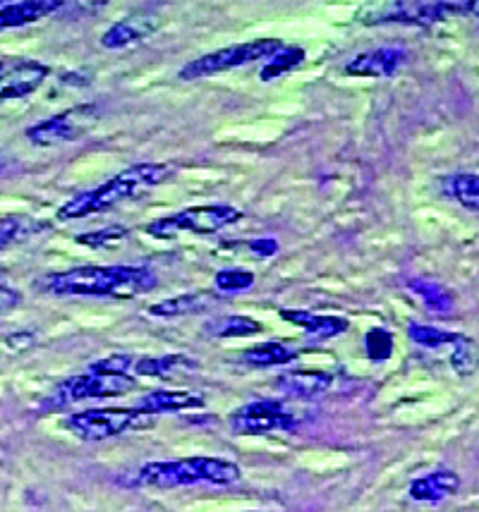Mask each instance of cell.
Returning <instances> with one entry per match:
<instances>
[{"instance_id": "2", "label": "cell", "mask_w": 479, "mask_h": 512, "mask_svg": "<svg viewBox=\"0 0 479 512\" xmlns=\"http://www.w3.org/2000/svg\"><path fill=\"white\" fill-rule=\"evenodd\" d=\"M173 168L163 166V163H139L118 173L103 185L94 187V190L77 194L68 204L60 206L58 218L60 221H72V218H84L89 213H99L106 209H113L120 201L135 199L142 192L154 190V187L163 185L166 180H171Z\"/></svg>"}, {"instance_id": "23", "label": "cell", "mask_w": 479, "mask_h": 512, "mask_svg": "<svg viewBox=\"0 0 479 512\" xmlns=\"http://www.w3.org/2000/svg\"><path fill=\"white\" fill-rule=\"evenodd\" d=\"M264 326L250 316H223V319L211 321L206 333L214 338H250V335L262 333Z\"/></svg>"}, {"instance_id": "34", "label": "cell", "mask_w": 479, "mask_h": 512, "mask_svg": "<svg viewBox=\"0 0 479 512\" xmlns=\"http://www.w3.org/2000/svg\"><path fill=\"white\" fill-rule=\"evenodd\" d=\"M5 168H8V161H5V156H0V173H3Z\"/></svg>"}, {"instance_id": "19", "label": "cell", "mask_w": 479, "mask_h": 512, "mask_svg": "<svg viewBox=\"0 0 479 512\" xmlns=\"http://www.w3.org/2000/svg\"><path fill=\"white\" fill-rule=\"evenodd\" d=\"M458 486H460L458 474L441 469V472L427 474V477L412 481L410 498H415V501H422V503H441L444 498L453 496V493L458 491Z\"/></svg>"}, {"instance_id": "3", "label": "cell", "mask_w": 479, "mask_h": 512, "mask_svg": "<svg viewBox=\"0 0 479 512\" xmlns=\"http://www.w3.org/2000/svg\"><path fill=\"white\" fill-rule=\"evenodd\" d=\"M240 467L221 457H185L171 462H149L139 469V481L156 489H178L192 484L228 486L240 479Z\"/></svg>"}, {"instance_id": "18", "label": "cell", "mask_w": 479, "mask_h": 512, "mask_svg": "<svg viewBox=\"0 0 479 512\" xmlns=\"http://www.w3.org/2000/svg\"><path fill=\"white\" fill-rule=\"evenodd\" d=\"M216 300H218V295H216V292H211V290L187 292V295L171 297V300L151 304L149 314L151 316H163V319H173V316H187V314H199V312H204V309H209Z\"/></svg>"}, {"instance_id": "28", "label": "cell", "mask_w": 479, "mask_h": 512, "mask_svg": "<svg viewBox=\"0 0 479 512\" xmlns=\"http://www.w3.org/2000/svg\"><path fill=\"white\" fill-rule=\"evenodd\" d=\"M214 283L223 292H245L254 285V273L240 271V268H226V271L216 273Z\"/></svg>"}, {"instance_id": "14", "label": "cell", "mask_w": 479, "mask_h": 512, "mask_svg": "<svg viewBox=\"0 0 479 512\" xmlns=\"http://www.w3.org/2000/svg\"><path fill=\"white\" fill-rule=\"evenodd\" d=\"M60 8H63V0H22V3L0 5V32L39 22Z\"/></svg>"}, {"instance_id": "1", "label": "cell", "mask_w": 479, "mask_h": 512, "mask_svg": "<svg viewBox=\"0 0 479 512\" xmlns=\"http://www.w3.org/2000/svg\"><path fill=\"white\" fill-rule=\"evenodd\" d=\"M154 285V271L144 266H80L39 280V288L51 295L118 297V300L144 295Z\"/></svg>"}, {"instance_id": "22", "label": "cell", "mask_w": 479, "mask_h": 512, "mask_svg": "<svg viewBox=\"0 0 479 512\" xmlns=\"http://www.w3.org/2000/svg\"><path fill=\"white\" fill-rule=\"evenodd\" d=\"M441 190L446 197L456 199L463 209L475 213L479 209V178L475 173H456L446 175L441 180Z\"/></svg>"}, {"instance_id": "24", "label": "cell", "mask_w": 479, "mask_h": 512, "mask_svg": "<svg viewBox=\"0 0 479 512\" xmlns=\"http://www.w3.org/2000/svg\"><path fill=\"white\" fill-rule=\"evenodd\" d=\"M46 223L34 221L29 216H5L0 218V249L17 245V242L29 240V237L41 233Z\"/></svg>"}, {"instance_id": "4", "label": "cell", "mask_w": 479, "mask_h": 512, "mask_svg": "<svg viewBox=\"0 0 479 512\" xmlns=\"http://www.w3.org/2000/svg\"><path fill=\"white\" fill-rule=\"evenodd\" d=\"M154 422V417L139 412L137 407H96L84 410L65 419V429L82 441H106L127 431L144 429Z\"/></svg>"}, {"instance_id": "30", "label": "cell", "mask_w": 479, "mask_h": 512, "mask_svg": "<svg viewBox=\"0 0 479 512\" xmlns=\"http://www.w3.org/2000/svg\"><path fill=\"white\" fill-rule=\"evenodd\" d=\"M127 235H130V230L123 228V225H111V228L94 230V233H89V235H80L77 237V242H80V245L94 247V249H103V247L115 245V242L125 240Z\"/></svg>"}, {"instance_id": "29", "label": "cell", "mask_w": 479, "mask_h": 512, "mask_svg": "<svg viewBox=\"0 0 479 512\" xmlns=\"http://www.w3.org/2000/svg\"><path fill=\"white\" fill-rule=\"evenodd\" d=\"M367 355L374 362H384V359L391 357L393 352V335L386 331V328H372L365 338Z\"/></svg>"}, {"instance_id": "31", "label": "cell", "mask_w": 479, "mask_h": 512, "mask_svg": "<svg viewBox=\"0 0 479 512\" xmlns=\"http://www.w3.org/2000/svg\"><path fill=\"white\" fill-rule=\"evenodd\" d=\"M135 359L127 355H113L108 359H101V362H94L89 371H96V374H127V369H132Z\"/></svg>"}, {"instance_id": "7", "label": "cell", "mask_w": 479, "mask_h": 512, "mask_svg": "<svg viewBox=\"0 0 479 512\" xmlns=\"http://www.w3.org/2000/svg\"><path fill=\"white\" fill-rule=\"evenodd\" d=\"M230 431L238 436H262L274 431H295L297 417L278 400L247 402L230 414Z\"/></svg>"}, {"instance_id": "33", "label": "cell", "mask_w": 479, "mask_h": 512, "mask_svg": "<svg viewBox=\"0 0 479 512\" xmlns=\"http://www.w3.org/2000/svg\"><path fill=\"white\" fill-rule=\"evenodd\" d=\"M250 249L257 256H274L278 252V242L276 240H252L250 242Z\"/></svg>"}, {"instance_id": "8", "label": "cell", "mask_w": 479, "mask_h": 512, "mask_svg": "<svg viewBox=\"0 0 479 512\" xmlns=\"http://www.w3.org/2000/svg\"><path fill=\"white\" fill-rule=\"evenodd\" d=\"M137 383L127 374H96L87 371L82 376H72L56 388L51 398V407H65L70 402L96 400V398H115V395L130 393Z\"/></svg>"}, {"instance_id": "32", "label": "cell", "mask_w": 479, "mask_h": 512, "mask_svg": "<svg viewBox=\"0 0 479 512\" xmlns=\"http://www.w3.org/2000/svg\"><path fill=\"white\" fill-rule=\"evenodd\" d=\"M20 302H22L20 292L12 290V288H5V285H0V314L10 312V309H15Z\"/></svg>"}, {"instance_id": "15", "label": "cell", "mask_w": 479, "mask_h": 512, "mask_svg": "<svg viewBox=\"0 0 479 512\" xmlns=\"http://www.w3.org/2000/svg\"><path fill=\"white\" fill-rule=\"evenodd\" d=\"M281 319L305 328L309 340L336 338V335H343L348 331L350 326L348 319H343V316H319L312 312H300V309H283Z\"/></svg>"}, {"instance_id": "11", "label": "cell", "mask_w": 479, "mask_h": 512, "mask_svg": "<svg viewBox=\"0 0 479 512\" xmlns=\"http://www.w3.org/2000/svg\"><path fill=\"white\" fill-rule=\"evenodd\" d=\"M48 77V67L36 60H3L0 58V103L22 99L41 87Z\"/></svg>"}, {"instance_id": "5", "label": "cell", "mask_w": 479, "mask_h": 512, "mask_svg": "<svg viewBox=\"0 0 479 512\" xmlns=\"http://www.w3.org/2000/svg\"><path fill=\"white\" fill-rule=\"evenodd\" d=\"M242 218V211L235 206L226 204H211V206H194V209H185L180 213H173L168 218H159V221L149 223L147 233L151 237H173L178 233H194V235H211L218 230L228 228V225L238 223Z\"/></svg>"}, {"instance_id": "21", "label": "cell", "mask_w": 479, "mask_h": 512, "mask_svg": "<svg viewBox=\"0 0 479 512\" xmlns=\"http://www.w3.org/2000/svg\"><path fill=\"white\" fill-rule=\"evenodd\" d=\"M300 352L286 343H264L242 352V362L250 367H283V364L295 362Z\"/></svg>"}, {"instance_id": "17", "label": "cell", "mask_w": 479, "mask_h": 512, "mask_svg": "<svg viewBox=\"0 0 479 512\" xmlns=\"http://www.w3.org/2000/svg\"><path fill=\"white\" fill-rule=\"evenodd\" d=\"M156 29V17L151 15H132L127 20L115 22L106 34L101 36V44L106 48H125L147 39Z\"/></svg>"}, {"instance_id": "25", "label": "cell", "mask_w": 479, "mask_h": 512, "mask_svg": "<svg viewBox=\"0 0 479 512\" xmlns=\"http://www.w3.org/2000/svg\"><path fill=\"white\" fill-rule=\"evenodd\" d=\"M302 60H305V51H302V48L283 46L281 51H276L274 56L266 60V65L262 67V72H259V77H262L264 82H271V79L293 72L295 67L302 65Z\"/></svg>"}, {"instance_id": "26", "label": "cell", "mask_w": 479, "mask_h": 512, "mask_svg": "<svg viewBox=\"0 0 479 512\" xmlns=\"http://www.w3.org/2000/svg\"><path fill=\"white\" fill-rule=\"evenodd\" d=\"M408 288L410 292H415V295L420 297V300L427 304V309H432V312H448V309L453 307V297L448 295L439 283H434V280L412 278L408 280Z\"/></svg>"}, {"instance_id": "13", "label": "cell", "mask_w": 479, "mask_h": 512, "mask_svg": "<svg viewBox=\"0 0 479 512\" xmlns=\"http://www.w3.org/2000/svg\"><path fill=\"white\" fill-rule=\"evenodd\" d=\"M278 390L295 400H314L333 386V376L326 371H288L276 381Z\"/></svg>"}, {"instance_id": "10", "label": "cell", "mask_w": 479, "mask_h": 512, "mask_svg": "<svg viewBox=\"0 0 479 512\" xmlns=\"http://www.w3.org/2000/svg\"><path fill=\"white\" fill-rule=\"evenodd\" d=\"M456 12H477L475 3H388L386 8L377 10L374 20L377 24L384 22H400V24H417V27H429L446 20L448 15H456Z\"/></svg>"}, {"instance_id": "9", "label": "cell", "mask_w": 479, "mask_h": 512, "mask_svg": "<svg viewBox=\"0 0 479 512\" xmlns=\"http://www.w3.org/2000/svg\"><path fill=\"white\" fill-rule=\"evenodd\" d=\"M96 123V108L80 106L56 115V118L44 120V123L29 127L27 137L39 146H56L65 142H75L84 132Z\"/></svg>"}, {"instance_id": "27", "label": "cell", "mask_w": 479, "mask_h": 512, "mask_svg": "<svg viewBox=\"0 0 479 512\" xmlns=\"http://www.w3.org/2000/svg\"><path fill=\"white\" fill-rule=\"evenodd\" d=\"M408 335L410 340H415L417 345L422 347H446V345H453L458 340L460 333H448V331H441V328H434V326H422V323H412L408 328Z\"/></svg>"}, {"instance_id": "12", "label": "cell", "mask_w": 479, "mask_h": 512, "mask_svg": "<svg viewBox=\"0 0 479 512\" xmlns=\"http://www.w3.org/2000/svg\"><path fill=\"white\" fill-rule=\"evenodd\" d=\"M405 63H408V53L403 48H379V51L360 53L350 60L345 72L357 77H393Z\"/></svg>"}, {"instance_id": "6", "label": "cell", "mask_w": 479, "mask_h": 512, "mask_svg": "<svg viewBox=\"0 0 479 512\" xmlns=\"http://www.w3.org/2000/svg\"><path fill=\"white\" fill-rule=\"evenodd\" d=\"M283 44L278 39H257L247 41V44L228 46L221 48V51L209 53V56H202L192 63H187L183 70H180V79H202L209 75H216V72L233 70V67L250 65L254 60H269L276 51H281Z\"/></svg>"}, {"instance_id": "20", "label": "cell", "mask_w": 479, "mask_h": 512, "mask_svg": "<svg viewBox=\"0 0 479 512\" xmlns=\"http://www.w3.org/2000/svg\"><path fill=\"white\" fill-rule=\"evenodd\" d=\"M197 369V362L185 355H166V357H144L132 364V371L139 376H151V379H173V376L190 374Z\"/></svg>"}, {"instance_id": "16", "label": "cell", "mask_w": 479, "mask_h": 512, "mask_svg": "<svg viewBox=\"0 0 479 512\" xmlns=\"http://www.w3.org/2000/svg\"><path fill=\"white\" fill-rule=\"evenodd\" d=\"M192 407H204V398L190 393V390H154L137 402V410L149 414V417L192 410Z\"/></svg>"}]
</instances>
